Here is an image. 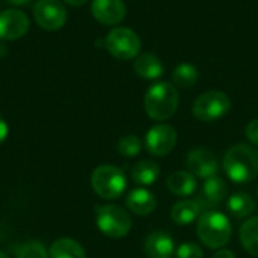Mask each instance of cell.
I'll return each mask as SVG.
<instances>
[{"label": "cell", "mask_w": 258, "mask_h": 258, "mask_svg": "<svg viewBox=\"0 0 258 258\" xmlns=\"http://www.w3.org/2000/svg\"><path fill=\"white\" fill-rule=\"evenodd\" d=\"M133 68L138 76H141L142 79H147V80L157 79L163 74V63L153 53H144V54L138 56Z\"/></svg>", "instance_id": "18"}, {"label": "cell", "mask_w": 258, "mask_h": 258, "mask_svg": "<svg viewBox=\"0 0 258 258\" xmlns=\"http://www.w3.org/2000/svg\"><path fill=\"white\" fill-rule=\"evenodd\" d=\"M116 150L121 156L124 157H135L141 153L142 150V142L138 136L135 135H127L122 136L118 144H116Z\"/></svg>", "instance_id": "24"}, {"label": "cell", "mask_w": 258, "mask_h": 258, "mask_svg": "<svg viewBox=\"0 0 258 258\" xmlns=\"http://www.w3.org/2000/svg\"><path fill=\"white\" fill-rule=\"evenodd\" d=\"M17 258H47V251L39 242H27L18 248Z\"/></svg>", "instance_id": "25"}, {"label": "cell", "mask_w": 258, "mask_h": 258, "mask_svg": "<svg viewBox=\"0 0 258 258\" xmlns=\"http://www.w3.org/2000/svg\"><path fill=\"white\" fill-rule=\"evenodd\" d=\"M106 48L109 53L119 59V60H130L138 57V53L141 50V39L136 32H133L128 27H115L112 29L106 39H104Z\"/></svg>", "instance_id": "7"}, {"label": "cell", "mask_w": 258, "mask_h": 258, "mask_svg": "<svg viewBox=\"0 0 258 258\" xmlns=\"http://www.w3.org/2000/svg\"><path fill=\"white\" fill-rule=\"evenodd\" d=\"M97 227L98 230L112 239H121L132 230V218L127 210L119 206L107 204L97 207Z\"/></svg>", "instance_id": "5"}, {"label": "cell", "mask_w": 258, "mask_h": 258, "mask_svg": "<svg viewBox=\"0 0 258 258\" xmlns=\"http://www.w3.org/2000/svg\"><path fill=\"white\" fill-rule=\"evenodd\" d=\"M227 194H228L227 183L221 177L215 175L204 181L203 189L198 197V203H200L201 209L213 210L227 198Z\"/></svg>", "instance_id": "13"}, {"label": "cell", "mask_w": 258, "mask_h": 258, "mask_svg": "<svg viewBox=\"0 0 258 258\" xmlns=\"http://www.w3.org/2000/svg\"><path fill=\"white\" fill-rule=\"evenodd\" d=\"M227 207H228V212L231 216H234L236 219H245L254 213L255 201L249 194L239 192L228 198Z\"/></svg>", "instance_id": "19"}, {"label": "cell", "mask_w": 258, "mask_h": 258, "mask_svg": "<svg viewBox=\"0 0 258 258\" xmlns=\"http://www.w3.org/2000/svg\"><path fill=\"white\" fill-rule=\"evenodd\" d=\"M8 136V124L5 122V119L0 116V144L6 139Z\"/></svg>", "instance_id": "28"}, {"label": "cell", "mask_w": 258, "mask_h": 258, "mask_svg": "<svg viewBox=\"0 0 258 258\" xmlns=\"http://www.w3.org/2000/svg\"><path fill=\"white\" fill-rule=\"evenodd\" d=\"M245 135L248 138V141L254 145H258V119H252L246 128H245Z\"/></svg>", "instance_id": "27"}, {"label": "cell", "mask_w": 258, "mask_h": 258, "mask_svg": "<svg viewBox=\"0 0 258 258\" xmlns=\"http://www.w3.org/2000/svg\"><path fill=\"white\" fill-rule=\"evenodd\" d=\"M230 109L231 100L225 92L221 91H209L201 94L192 106L194 116L203 122L216 121L225 116L230 112Z\"/></svg>", "instance_id": "6"}, {"label": "cell", "mask_w": 258, "mask_h": 258, "mask_svg": "<svg viewBox=\"0 0 258 258\" xmlns=\"http://www.w3.org/2000/svg\"><path fill=\"white\" fill-rule=\"evenodd\" d=\"M125 204H127V209L132 210L135 215L147 216V215L154 212V209L157 206V201H156V197L150 190H147L144 187H139V189H133L127 195Z\"/></svg>", "instance_id": "15"}, {"label": "cell", "mask_w": 258, "mask_h": 258, "mask_svg": "<svg viewBox=\"0 0 258 258\" xmlns=\"http://www.w3.org/2000/svg\"><path fill=\"white\" fill-rule=\"evenodd\" d=\"M144 251L148 258H174L175 243L174 239L163 231H153L147 236Z\"/></svg>", "instance_id": "14"}, {"label": "cell", "mask_w": 258, "mask_h": 258, "mask_svg": "<svg viewBox=\"0 0 258 258\" xmlns=\"http://www.w3.org/2000/svg\"><path fill=\"white\" fill-rule=\"evenodd\" d=\"M240 242L246 252L258 257V216L248 219L240 227Z\"/></svg>", "instance_id": "22"}, {"label": "cell", "mask_w": 258, "mask_h": 258, "mask_svg": "<svg viewBox=\"0 0 258 258\" xmlns=\"http://www.w3.org/2000/svg\"><path fill=\"white\" fill-rule=\"evenodd\" d=\"M0 258H9V257H8V255H6V254H3V252H2V251H0Z\"/></svg>", "instance_id": "33"}, {"label": "cell", "mask_w": 258, "mask_h": 258, "mask_svg": "<svg viewBox=\"0 0 258 258\" xmlns=\"http://www.w3.org/2000/svg\"><path fill=\"white\" fill-rule=\"evenodd\" d=\"M201 206L194 200H181L171 209V218L177 225H189L195 222L201 215Z\"/></svg>", "instance_id": "17"}, {"label": "cell", "mask_w": 258, "mask_h": 258, "mask_svg": "<svg viewBox=\"0 0 258 258\" xmlns=\"http://www.w3.org/2000/svg\"><path fill=\"white\" fill-rule=\"evenodd\" d=\"M177 145V132L169 124H157L147 132L145 147L156 157L168 156Z\"/></svg>", "instance_id": "9"}, {"label": "cell", "mask_w": 258, "mask_h": 258, "mask_svg": "<svg viewBox=\"0 0 258 258\" xmlns=\"http://www.w3.org/2000/svg\"><path fill=\"white\" fill-rule=\"evenodd\" d=\"M197 233L200 240L210 249H222L233 234V227L230 219L218 212V210H207L204 212L197 225Z\"/></svg>", "instance_id": "2"}, {"label": "cell", "mask_w": 258, "mask_h": 258, "mask_svg": "<svg viewBox=\"0 0 258 258\" xmlns=\"http://www.w3.org/2000/svg\"><path fill=\"white\" fill-rule=\"evenodd\" d=\"M160 175V166L153 160H141L132 169V178L136 184L150 186L157 181Z\"/></svg>", "instance_id": "20"}, {"label": "cell", "mask_w": 258, "mask_h": 258, "mask_svg": "<svg viewBox=\"0 0 258 258\" xmlns=\"http://www.w3.org/2000/svg\"><path fill=\"white\" fill-rule=\"evenodd\" d=\"M180 95L172 83L157 82L145 94V110L150 118L156 121L169 119L178 107Z\"/></svg>", "instance_id": "3"}, {"label": "cell", "mask_w": 258, "mask_h": 258, "mask_svg": "<svg viewBox=\"0 0 258 258\" xmlns=\"http://www.w3.org/2000/svg\"><path fill=\"white\" fill-rule=\"evenodd\" d=\"M33 17L39 27L57 30L67 23V9L59 0H38L33 8Z\"/></svg>", "instance_id": "8"}, {"label": "cell", "mask_w": 258, "mask_h": 258, "mask_svg": "<svg viewBox=\"0 0 258 258\" xmlns=\"http://www.w3.org/2000/svg\"><path fill=\"white\" fill-rule=\"evenodd\" d=\"M186 166L192 175L204 180L215 177L219 171V163L216 156L204 147H197L190 150L186 159Z\"/></svg>", "instance_id": "10"}, {"label": "cell", "mask_w": 258, "mask_h": 258, "mask_svg": "<svg viewBox=\"0 0 258 258\" xmlns=\"http://www.w3.org/2000/svg\"><path fill=\"white\" fill-rule=\"evenodd\" d=\"M6 54V45L5 44H0V57H3Z\"/></svg>", "instance_id": "32"}, {"label": "cell", "mask_w": 258, "mask_h": 258, "mask_svg": "<svg viewBox=\"0 0 258 258\" xmlns=\"http://www.w3.org/2000/svg\"><path fill=\"white\" fill-rule=\"evenodd\" d=\"M91 12L101 24L115 26L124 20L125 5L122 0H92Z\"/></svg>", "instance_id": "12"}, {"label": "cell", "mask_w": 258, "mask_h": 258, "mask_svg": "<svg viewBox=\"0 0 258 258\" xmlns=\"http://www.w3.org/2000/svg\"><path fill=\"white\" fill-rule=\"evenodd\" d=\"M6 2H9L12 5H17V6H21V5H29L32 0H6Z\"/></svg>", "instance_id": "31"}, {"label": "cell", "mask_w": 258, "mask_h": 258, "mask_svg": "<svg viewBox=\"0 0 258 258\" xmlns=\"http://www.w3.org/2000/svg\"><path fill=\"white\" fill-rule=\"evenodd\" d=\"M257 195H258V189H257Z\"/></svg>", "instance_id": "34"}, {"label": "cell", "mask_w": 258, "mask_h": 258, "mask_svg": "<svg viewBox=\"0 0 258 258\" xmlns=\"http://www.w3.org/2000/svg\"><path fill=\"white\" fill-rule=\"evenodd\" d=\"M63 2H65L67 5H70V6H76V8H77V6H82V5H85L88 0H63Z\"/></svg>", "instance_id": "30"}, {"label": "cell", "mask_w": 258, "mask_h": 258, "mask_svg": "<svg viewBox=\"0 0 258 258\" xmlns=\"http://www.w3.org/2000/svg\"><path fill=\"white\" fill-rule=\"evenodd\" d=\"M29 30V18L20 9H6L0 12V39L15 41Z\"/></svg>", "instance_id": "11"}, {"label": "cell", "mask_w": 258, "mask_h": 258, "mask_svg": "<svg viewBox=\"0 0 258 258\" xmlns=\"http://www.w3.org/2000/svg\"><path fill=\"white\" fill-rule=\"evenodd\" d=\"M222 166L231 181L251 183L258 177V150L246 144L233 145L227 150Z\"/></svg>", "instance_id": "1"}, {"label": "cell", "mask_w": 258, "mask_h": 258, "mask_svg": "<svg viewBox=\"0 0 258 258\" xmlns=\"http://www.w3.org/2000/svg\"><path fill=\"white\" fill-rule=\"evenodd\" d=\"M197 79H198V70L192 63H180L172 73L174 85L180 88H192Z\"/></svg>", "instance_id": "23"}, {"label": "cell", "mask_w": 258, "mask_h": 258, "mask_svg": "<svg viewBox=\"0 0 258 258\" xmlns=\"http://www.w3.org/2000/svg\"><path fill=\"white\" fill-rule=\"evenodd\" d=\"M50 258H86L85 249L73 239H59L51 243Z\"/></svg>", "instance_id": "21"}, {"label": "cell", "mask_w": 258, "mask_h": 258, "mask_svg": "<svg viewBox=\"0 0 258 258\" xmlns=\"http://www.w3.org/2000/svg\"><path fill=\"white\" fill-rule=\"evenodd\" d=\"M212 258H236V255L230 249H219Z\"/></svg>", "instance_id": "29"}, {"label": "cell", "mask_w": 258, "mask_h": 258, "mask_svg": "<svg viewBox=\"0 0 258 258\" xmlns=\"http://www.w3.org/2000/svg\"><path fill=\"white\" fill-rule=\"evenodd\" d=\"M175 257L177 258H203V249L197 245V243H192V242H187V243H183L177 248L175 251Z\"/></svg>", "instance_id": "26"}, {"label": "cell", "mask_w": 258, "mask_h": 258, "mask_svg": "<svg viewBox=\"0 0 258 258\" xmlns=\"http://www.w3.org/2000/svg\"><path fill=\"white\" fill-rule=\"evenodd\" d=\"M91 186L100 198L116 200L124 194L127 178L119 168L113 165H101L94 169L91 175Z\"/></svg>", "instance_id": "4"}, {"label": "cell", "mask_w": 258, "mask_h": 258, "mask_svg": "<svg viewBox=\"0 0 258 258\" xmlns=\"http://www.w3.org/2000/svg\"><path fill=\"white\" fill-rule=\"evenodd\" d=\"M166 186L177 197H190L197 190V177L189 171H175L168 177Z\"/></svg>", "instance_id": "16"}]
</instances>
